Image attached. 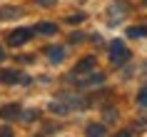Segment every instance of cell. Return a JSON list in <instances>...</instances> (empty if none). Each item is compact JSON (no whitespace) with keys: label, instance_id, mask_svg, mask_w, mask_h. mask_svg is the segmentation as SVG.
Masks as SVG:
<instances>
[{"label":"cell","instance_id":"6","mask_svg":"<svg viewBox=\"0 0 147 137\" xmlns=\"http://www.w3.org/2000/svg\"><path fill=\"white\" fill-rule=\"evenodd\" d=\"M105 82V75H102V72H92V75L87 77V80H82V87H100V85Z\"/></svg>","mask_w":147,"mask_h":137},{"label":"cell","instance_id":"20","mask_svg":"<svg viewBox=\"0 0 147 137\" xmlns=\"http://www.w3.org/2000/svg\"><path fill=\"white\" fill-rule=\"evenodd\" d=\"M30 82H32L30 75H20V85H30Z\"/></svg>","mask_w":147,"mask_h":137},{"label":"cell","instance_id":"1","mask_svg":"<svg viewBox=\"0 0 147 137\" xmlns=\"http://www.w3.org/2000/svg\"><path fill=\"white\" fill-rule=\"evenodd\" d=\"M130 60V50L125 47V43H120V40H112V45H110V62L112 65H125V62Z\"/></svg>","mask_w":147,"mask_h":137},{"label":"cell","instance_id":"23","mask_svg":"<svg viewBox=\"0 0 147 137\" xmlns=\"http://www.w3.org/2000/svg\"><path fill=\"white\" fill-rule=\"evenodd\" d=\"M145 3H147V0H145Z\"/></svg>","mask_w":147,"mask_h":137},{"label":"cell","instance_id":"18","mask_svg":"<svg viewBox=\"0 0 147 137\" xmlns=\"http://www.w3.org/2000/svg\"><path fill=\"white\" fill-rule=\"evenodd\" d=\"M105 120H117V110H105Z\"/></svg>","mask_w":147,"mask_h":137},{"label":"cell","instance_id":"9","mask_svg":"<svg viewBox=\"0 0 147 137\" xmlns=\"http://www.w3.org/2000/svg\"><path fill=\"white\" fill-rule=\"evenodd\" d=\"M35 32H40V35H55V32H57V25L55 23H40L38 28H35Z\"/></svg>","mask_w":147,"mask_h":137},{"label":"cell","instance_id":"7","mask_svg":"<svg viewBox=\"0 0 147 137\" xmlns=\"http://www.w3.org/2000/svg\"><path fill=\"white\" fill-rule=\"evenodd\" d=\"M125 15V5L115 3V5H110V25H117V20Z\"/></svg>","mask_w":147,"mask_h":137},{"label":"cell","instance_id":"12","mask_svg":"<svg viewBox=\"0 0 147 137\" xmlns=\"http://www.w3.org/2000/svg\"><path fill=\"white\" fill-rule=\"evenodd\" d=\"M20 8H0V18H18Z\"/></svg>","mask_w":147,"mask_h":137},{"label":"cell","instance_id":"21","mask_svg":"<svg viewBox=\"0 0 147 137\" xmlns=\"http://www.w3.org/2000/svg\"><path fill=\"white\" fill-rule=\"evenodd\" d=\"M35 3H38V5H42V8H50L55 0H35Z\"/></svg>","mask_w":147,"mask_h":137},{"label":"cell","instance_id":"14","mask_svg":"<svg viewBox=\"0 0 147 137\" xmlns=\"http://www.w3.org/2000/svg\"><path fill=\"white\" fill-rule=\"evenodd\" d=\"M137 105H140V107H147V85L137 92Z\"/></svg>","mask_w":147,"mask_h":137},{"label":"cell","instance_id":"15","mask_svg":"<svg viewBox=\"0 0 147 137\" xmlns=\"http://www.w3.org/2000/svg\"><path fill=\"white\" fill-rule=\"evenodd\" d=\"M80 20H85V15H82V13H75V15H70V18H67V23H72V25L80 23Z\"/></svg>","mask_w":147,"mask_h":137},{"label":"cell","instance_id":"13","mask_svg":"<svg viewBox=\"0 0 147 137\" xmlns=\"http://www.w3.org/2000/svg\"><path fill=\"white\" fill-rule=\"evenodd\" d=\"M107 127L105 125H87V135H105Z\"/></svg>","mask_w":147,"mask_h":137},{"label":"cell","instance_id":"19","mask_svg":"<svg viewBox=\"0 0 147 137\" xmlns=\"http://www.w3.org/2000/svg\"><path fill=\"white\" fill-rule=\"evenodd\" d=\"M10 135H13V130H10V127H0V137H10Z\"/></svg>","mask_w":147,"mask_h":137},{"label":"cell","instance_id":"5","mask_svg":"<svg viewBox=\"0 0 147 137\" xmlns=\"http://www.w3.org/2000/svg\"><path fill=\"white\" fill-rule=\"evenodd\" d=\"M90 70H95V57H92V55H87V57H82V60L78 62L75 75H85V72H90Z\"/></svg>","mask_w":147,"mask_h":137},{"label":"cell","instance_id":"2","mask_svg":"<svg viewBox=\"0 0 147 137\" xmlns=\"http://www.w3.org/2000/svg\"><path fill=\"white\" fill-rule=\"evenodd\" d=\"M30 35H32V30H28V28H18V30H13L8 35V43L13 47H20V45H25V43L30 40Z\"/></svg>","mask_w":147,"mask_h":137},{"label":"cell","instance_id":"10","mask_svg":"<svg viewBox=\"0 0 147 137\" xmlns=\"http://www.w3.org/2000/svg\"><path fill=\"white\" fill-rule=\"evenodd\" d=\"M127 35H130V38H147V28L145 25H135V28L127 30Z\"/></svg>","mask_w":147,"mask_h":137},{"label":"cell","instance_id":"22","mask_svg":"<svg viewBox=\"0 0 147 137\" xmlns=\"http://www.w3.org/2000/svg\"><path fill=\"white\" fill-rule=\"evenodd\" d=\"M5 60V53H3V47H0V62Z\"/></svg>","mask_w":147,"mask_h":137},{"label":"cell","instance_id":"11","mask_svg":"<svg viewBox=\"0 0 147 137\" xmlns=\"http://www.w3.org/2000/svg\"><path fill=\"white\" fill-rule=\"evenodd\" d=\"M67 110H70V105H62V102H57V100L50 102V112H55V115H65Z\"/></svg>","mask_w":147,"mask_h":137},{"label":"cell","instance_id":"17","mask_svg":"<svg viewBox=\"0 0 147 137\" xmlns=\"http://www.w3.org/2000/svg\"><path fill=\"white\" fill-rule=\"evenodd\" d=\"M80 40H85L82 32H72V35H70V43H80Z\"/></svg>","mask_w":147,"mask_h":137},{"label":"cell","instance_id":"4","mask_svg":"<svg viewBox=\"0 0 147 137\" xmlns=\"http://www.w3.org/2000/svg\"><path fill=\"white\" fill-rule=\"evenodd\" d=\"M0 82L3 85H18L20 82V72L18 70H0Z\"/></svg>","mask_w":147,"mask_h":137},{"label":"cell","instance_id":"3","mask_svg":"<svg viewBox=\"0 0 147 137\" xmlns=\"http://www.w3.org/2000/svg\"><path fill=\"white\" fill-rule=\"evenodd\" d=\"M47 60L53 62V65H60V62L65 60V47H60V45H50V47H47Z\"/></svg>","mask_w":147,"mask_h":137},{"label":"cell","instance_id":"8","mask_svg":"<svg viewBox=\"0 0 147 137\" xmlns=\"http://www.w3.org/2000/svg\"><path fill=\"white\" fill-rule=\"evenodd\" d=\"M0 115H3V120H15L18 115H20V107L18 105H5L0 110Z\"/></svg>","mask_w":147,"mask_h":137},{"label":"cell","instance_id":"16","mask_svg":"<svg viewBox=\"0 0 147 137\" xmlns=\"http://www.w3.org/2000/svg\"><path fill=\"white\" fill-rule=\"evenodd\" d=\"M38 115H40L38 110H28V112L23 115V120H28V122H30V120H35V117H38Z\"/></svg>","mask_w":147,"mask_h":137}]
</instances>
